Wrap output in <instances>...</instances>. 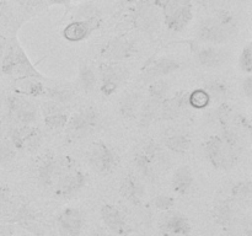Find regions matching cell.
Instances as JSON below:
<instances>
[{
	"label": "cell",
	"mask_w": 252,
	"mask_h": 236,
	"mask_svg": "<svg viewBox=\"0 0 252 236\" xmlns=\"http://www.w3.org/2000/svg\"><path fill=\"white\" fill-rule=\"evenodd\" d=\"M238 138L231 132H225L221 137H212L207 142L206 151L214 166L228 170L238 160Z\"/></svg>",
	"instance_id": "obj_1"
},
{
	"label": "cell",
	"mask_w": 252,
	"mask_h": 236,
	"mask_svg": "<svg viewBox=\"0 0 252 236\" xmlns=\"http://www.w3.org/2000/svg\"><path fill=\"white\" fill-rule=\"evenodd\" d=\"M1 69L5 74L15 76L16 79L31 78V76H37V71L34 70L32 64L27 59L26 54L22 52L15 44L6 47L5 56L1 61Z\"/></svg>",
	"instance_id": "obj_2"
},
{
	"label": "cell",
	"mask_w": 252,
	"mask_h": 236,
	"mask_svg": "<svg viewBox=\"0 0 252 236\" xmlns=\"http://www.w3.org/2000/svg\"><path fill=\"white\" fill-rule=\"evenodd\" d=\"M164 17L170 30H184L192 19L191 0H166L164 5Z\"/></svg>",
	"instance_id": "obj_3"
},
{
	"label": "cell",
	"mask_w": 252,
	"mask_h": 236,
	"mask_svg": "<svg viewBox=\"0 0 252 236\" xmlns=\"http://www.w3.org/2000/svg\"><path fill=\"white\" fill-rule=\"evenodd\" d=\"M233 20L226 15L207 20L199 29V38L208 42L226 41L233 34Z\"/></svg>",
	"instance_id": "obj_4"
},
{
	"label": "cell",
	"mask_w": 252,
	"mask_h": 236,
	"mask_svg": "<svg viewBox=\"0 0 252 236\" xmlns=\"http://www.w3.org/2000/svg\"><path fill=\"white\" fill-rule=\"evenodd\" d=\"M10 117L20 124L27 125L36 118V108L30 101L20 96H10L7 100Z\"/></svg>",
	"instance_id": "obj_5"
},
{
	"label": "cell",
	"mask_w": 252,
	"mask_h": 236,
	"mask_svg": "<svg viewBox=\"0 0 252 236\" xmlns=\"http://www.w3.org/2000/svg\"><path fill=\"white\" fill-rule=\"evenodd\" d=\"M85 184V176L80 171H68L65 174H59L56 182L54 193L58 197H69L79 191Z\"/></svg>",
	"instance_id": "obj_6"
},
{
	"label": "cell",
	"mask_w": 252,
	"mask_h": 236,
	"mask_svg": "<svg viewBox=\"0 0 252 236\" xmlns=\"http://www.w3.org/2000/svg\"><path fill=\"white\" fill-rule=\"evenodd\" d=\"M89 160L93 169L100 174H107L116 164L115 154L102 143H96L91 147Z\"/></svg>",
	"instance_id": "obj_7"
},
{
	"label": "cell",
	"mask_w": 252,
	"mask_h": 236,
	"mask_svg": "<svg viewBox=\"0 0 252 236\" xmlns=\"http://www.w3.org/2000/svg\"><path fill=\"white\" fill-rule=\"evenodd\" d=\"M41 132L37 128H31L27 125L15 128L11 134L14 147L16 149L27 150V151L36 150L41 144Z\"/></svg>",
	"instance_id": "obj_8"
},
{
	"label": "cell",
	"mask_w": 252,
	"mask_h": 236,
	"mask_svg": "<svg viewBox=\"0 0 252 236\" xmlns=\"http://www.w3.org/2000/svg\"><path fill=\"white\" fill-rule=\"evenodd\" d=\"M101 74H102V92L106 95H111L115 92L118 84L127 78V69L120 64H105L101 66Z\"/></svg>",
	"instance_id": "obj_9"
},
{
	"label": "cell",
	"mask_w": 252,
	"mask_h": 236,
	"mask_svg": "<svg viewBox=\"0 0 252 236\" xmlns=\"http://www.w3.org/2000/svg\"><path fill=\"white\" fill-rule=\"evenodd\" d=\"M101 216H102L103 223L116 235L127 236L130 233V228L126 223L125 216L116 206H110V204L103 206L101 209Z\"/></svg>",
	"instance_id": "obj_10"
},
{
	"label": "cell",
	"mask_w": 252,
	"mask_h": 236,
	"mask_svg": "<svg viewBox=\"0 0 252 236\" xmlns=\"http://www.w3.org/2000/svg\"><path fill=\"white\" fill-rule=\"evenodd\" d=\"M83 224V215L75 208L65 209L58 216L59 230L64 236H79Z\"/></svg>",
	"instance_id": "obj_11"
},
{
	"label": "cell",
	"mask_w": 252,
	"mask_h": 236,
	"mask_svg": "<svg viewBox=\"0 0 252 236\" xmlns=\"http://www.w3.org/2000/svg\"><path fill=\"white\" fill-rule=\"evenodd\" d=\"M96 122H97V116L94 111L88 110L79 112L69 122V133L74 137H81L84 134H88L90 130L95 128Z\"/></svg>",
	"instance_id": "obj_12"
},
{
	"label": "cell",
	"mask_w": 252,
	"mask_h": 236,
	"mask_svg": "<svg viewBox=\"0 0 252 236\" xmlns=\"http://www.w3.org/2000/svg\"><path fill=\"white\" fill-rule=\"evenodd\" d=\"M160 229L164 236L172 235H185L189 236L191 233V225L189 220L184 215L179 214H171V215H165L162 218Z\"/></svg>",
	"instance_id": "obj_13"
},
{
	"label": "cell",
	"mask_w": 252,
	"mask_h": 236,
	"mask_svg": "<svg viewBox=\"0 0 252 236\" xmlns=\"http://www.w3.org/2000/svg\"><path fill=\"white\" fill-rule=\"evenodd\" d=\"M137 25L147 32H153L158 29L159 25V17H158L157 10L150 2H142L138 7L137 11Z\"/></svg>",
	"instance_id": "obj_14"
},
{
	"label": "cell",
	"mask_w": 252,
	"mask_h": 236,
	"mask_svg": "<svg viewBox=\"0 0 252 236\" xmlns=\"http://www.w3.org/2000/svg\"><path fill=\"white\" fill-rule=\"evenodd\" d=\"M96 27L95 20H86V21H75L65 27L63 34L68 41L78 42L86 38L91 31Z\"/></svg>",
	"instance_id": "obj_15"
},
{
	"label": "cell",
	"mask_w": 252,
	"mask_h": 236,
	"mask_svg": "<svg viewBox=\"0 0 252 236\" xmlns=\"http://www.w3.org/2000/svg\"><path fill=\"white\" fill-rule=\"evenodd\" d=\"M133 46L130 42L126 39H115L111 43L103 48L102 56L107 59L118 60V59H125L132 53Z\"/></svg>",
	"instance_id": "obj_16"
},
{
	"label": "cell",
	"mask_w": 252,
	"mask_h": 236,
	"mask_svg": "<svg viewBox=\"0 0 252 236\" xmlns=\"http://www.w3.org/2000/svg\"><path fill=\"white\" fill-rule=\"evenodd\" d=\"M192 183H193V175L189 167L181 166L176 170L172 178V187L175 192L180 194H186L191 189Z\"/></svg>",
	"instance_id": "obj_17"
},
{
	"label": "cell",
	"mask_w": 252,
	"mask_h": 236,
	"mask_svg": "<svg viewBox=\"0 0 252 236\" xmlns=\"http://www.w3.org/2000/svg\"><path fill=\"white\" fill-rule=\"evenodd\" d=\"M226 58H228L226 52L216 48L202 49L198 54L199 63L204 66H209V68L220 65V64H223L226 60Z\"/></svg>",
	"instance_id": "obj_18"
},
{
	"label": "cell",
	"mask_w": 252,
	"mask_h": 236,
	"mask_svg": "<svg viewBox=\"0 0 252 236\" xmlns=\"http://www.w3.org/2000/svg\"><path fill=\"white\" fill-rule=\"evenodd\" d=\"M179 63L174 59H161V60L157 61L153 66H150L147 71H145V76L147 78H157V76L167 75V74L172 73V71L179 69Z\"/></svg>",
	"instance_id": "obj_19"
},
{
	"label": "cell",
	"mask_w": 252,
	"mask_h": 236,
	"mask_svg": "<svg viewBox=\"0 0 252 236\" xmlns=\"http://www.w3.org/2000/svg\"><path fill=\"white\" fill-rule=\"evenodd\" d=\"M59 170L57 167V162L52 159L44 160L42 166L39 167V179L44 186H51L58 177Z\"/></svg>",
	"instance_id": "obj_20"
},
{
	"label": "cell",
	"mask_w": 252,
	"mask_h": 236,
	"mask_svg": "<svg viewBox=\"0 0 252 236\" xmlns=\"http://www.w3.org/2000/svg\"><path fill=\"white\" fill-rule=\"evenodd\" d=\"M121 192H122L123 196L127 199L132 201L133 203H137L140 199L143 194L142 186L138 183L137 179H134L133 177H127V178L123 181L122 187H121Z\"/></svg>",
	"instance_id": "obj_21"
},
{
	"label": "cell",
	"mask_w": 252,
	"mask_h": 236,
	"mask_svg": "<svg viewBox=\"0 0 252 236\" xmlns=\"http://www.w3.org/2000/svg\"><path fill=\"white\" fill-rule=\"evenodd\" d=\"M16 91L24 93V95L38 96L43 92V86L37 80H32L31 78H24L20 79V81L17 83Z\"/></svg>",
	"instance_id": "obj_22"
},
{
	"label": "cell",
	"mask_w": 252,
	"mask_h": 236,
	"mask_svg": "<svg viewBox=\"0 0 252 236\" xmlns=\"http://www.w3.org/2000/svg\"><path fill=\"white\" fill-rule=\"evenodd\" d=\"M187 100H189V103L192 107L197 108V110H202V108H206L209 105V102H211V95L206 90L198 88V90H194L187 97Z\"/></svg>",
	"instance_id": "obj_23"
},
{
	"label": "cell",
	"mask_w": 252,
	"mask_h": 236,
	"mask_svg": "<svg viewBox=\"0 0 252 236\" xmlns=\"http://www.w3.org/2000/svg\"><path fill=\"white\" fill-rule=\"evenodd\" d=\"M160 100L157 98H152L150 101H148L147 103H144L142 108V123L143 124H148L149 122H152L154 119V117L159 116V108H160Z\"/></svg>",
	"instance_id": "obj_24"
},
{
	"label": "cell",
	"mask_w": 252,
	"mask_h": 236,
	"mask_svg": "<svg viewBox=\"0 0 252 236\" xmlns=\"http://www.w3.org/2000/svg\"><path fill=\"white\" fill-rule=\"evenodd\" d=\"M166 147L175 152H185L189 147V140L182 134L171 135L165 142Z\"/></svg>",
	"instance_id": "obj_25"
},
{
	"label": "cell",
	"mask_w": 252,
	"mask_h": 236,
	"mask_svg": "<svg viewBox=\"0 0 252 236\" xmlns=\"http://www.w3.org/2000/svg\"><path fill=\"white\" fill-rule=\"evenodd\" d=\"M138 106H139V95L137 93H130L123 97L122 102H121V111L125 116H133L137 111Z\"/></svg>",
	"instance_id": "obj_26"
},
{
	"label": "cell",
	"mask_w": 252,
	"mask_h": 236,
	"mask_svg": "<svg viewBox=\"0 0 252 236\" xmlns=\"http://www.w3.org/2000/svg\"><path fill=\"white\" fill-rule=\"evenodd\" d=\"M80 84L85 91H91L95 88L96 78L94 71L88 66H83L80 70Z\"/></svg>",
	"instance_id": "obj_27"
},
{
	"label": "cell",
	"mask_w": 252,
	"mask_h": 236,
	"mask_svg": "<svg viewBox=\"0 0 252 236\" xmlns=\"http://www.w3.org/2000/svg\"><path fill=\"white\" fill-rule=\"evenodd\" d=\"M231 216H233V211L228 204H221L216 209V219L221 225L228 226L231 223Z\"/></svg>",
	"instance_id": "obj_28"
},
{
	"label": "cell",
	"mask_w": 252,
	"mask_h": 236,
	"mask_svg": "<svg viewBox=\"0 0 252 236\" xmlns=\"http://www.w3.org/2000/svg\"><path fill=\"white\" fill-rule=\"evenodd\" d=\"M44 123L46 125H48L52 129H59V128H63L66 123V115L62 112L53 113V115H48L44 118Z\"/></svg>",
	"instance_id": "obj_29"
},
{
	"label": "cell",
	"mask_w": 252,
	"mask_h": 236,
	"mask_svg": "<svg viewBox=\"0 0 252 236\" xmlns=\"http://www.w3.org/2000/svg\"><path fill=\"white\" fill-rule=\"evenodd\" d=\"M167 88H169V86H167V84L165 83V81L162 80L155 81V83H153L152 85H150L149 93L150 96H152V98L161 100V98L166 95Z\"/></svg>",
	"instance_id": "obj_30"
},
{
	"label": "cell",
	"mask_w": 252,
	"mask_h": 236,
	"mask_svg": "<svg viewBox=\"0 0 252 236\" xmlns=\"http://www.w3.org/2000/svg\"><path fill=\"white\" fill-rule=\"evenodd\" d=\"M49 97L56 102H66L73 97V92L69 88H51L49 90Z\"/></svg>",
	"instance_id": "obj_31"
},
{
	"label": "cell",
	"mask_w": 252,
	"mask_h": 236,
	"mask_svg": "<svg viewBox=\"0 0 252 236\" xmlns=\"http://www.w3.org/2000/svg\"><path fill=\"white\" fill-rule=\"evenodd\" d=\"M234 194L243 202L249 201L251 197V184L249 183V182L248 183L238 184V186L234 188Z\"/></svg>",
	"instance_id": "obj_32"
},
{
	"label": "cell",
	"mask_w": 252,
	"mask_h": 236,
	"mask_svg": "<svg viewBox=\"0 0 252 236\" xmlns=\"http://www.w3.org/2000/svg\"><path fill=\"white\" fill-rule=\"evenodd\" d=\"M240 66L245 71H251L252 69V49L251 46H248L243 51L240 57Z\"/></svg>",
	"instance_id": "obj_33"
},
{
	"label": "cell",
	"mask_w": 252,
	"mask_h": 236,
	"mask_svg": "<svg viewBox=\"0 0 252 236\" xmlns=\"http://www.w3.org/2000/svg\"><path fill=\"white\" fill-rule=\"evenodd\" d=\"M14 155L15 151L9 143L0 142V160H1V161H10V160H12Z\"/></svg>",
	"instance_id": "obj_34"
},
{
	"label": "cell",
	"mask_w": 252,
	"mask_h": 236,
	"mask_svg": "<svg viewBox=\"0 0 252 236\" xmlns=\"http://www.w3.org/2000/svg\"><path fill=\"white\" fill-rule=\"evenodd\" d=\"M155 206H157L158 209H161V210H169L172 206H174L175 201L174 198L169 196H158L155 198Z\"/></svg>",
	"instance_id": "obj_35"
},
{
	"label": "cell",
	"mask_w": 252,
	"mask_h": 236,
	"mask_svg": "<svg viewBox=\"0 0 252 236\" xmlns=\"http://www.w3.org/2000/svg\"><path fill=\"white\" fill-rule=\"evenodd\" d=\"M206 91L209 93V95H214L217 96V97H221V96H224V93H225V86H224L221 83H217L216 81V83L209 84Z\"/></svg>",
	"instance_id": "obj_36"
},
{
	"label": "cell",
	"mask_w": 252,
	"mask_h": 236,
	"mask_svg": "<svg viewBox=\"0 0 252 236\" xmlns=\"http://www.w3.org/2000/svg\"><path fill=\"white\" fill-rule=\"evenodd\" d=\"M44 115L48 116V115H53V113L57 112H62V107L56 102H52V103H46L44 105Z\"/></svg>",
	"instance_id": "obj_37"
},
{
	"label": "cell",
	"mask_w": 252,
	"mask_h": 236,
	"mask_svg": "<svg viewBox=\"0 0 252 236\" xmlns=\"http://www.w3.org/2000/svg\"><path fill=\"white\" fill-rule=\"evenodd\" d=\"M244 91H245V95L249 98H251L252 96V79L246 78V80L244 81Z\"/></svg>",
	"instance_id": "obj_38"
},
{
	"label": "cell",
	"mask_w": 252,
	"mask_h": 236,
	"mask_svg": "<svg viewBox=\"0 0 252 236\" xmlns=\"http://www.w3.org/2000/svg\"><path fill=\"white\" fill-rule=\"evenodd\" d=\"M7 204V192L6 189L0 188V211L5 208Z\"/></svg>",
	"instance_id": "obj_39"
},
{
	"label": "cell",
	"mask_w": 252,
	"mask_h": 236,
	"mask_svg": "<svg viewBox=\"0 0 252 236\" xmlns=\"http://www.w3.org/2000/svg\"><path fill=\"white\" fill-rule=\"evenodd\" d=\"M6 47H7L6 39H5V37L0 36V65H1L2 58H4V56H5V51H6Z\"/></svg>",
	"instance_id": "obj_40"
},
{
	"label": "cell",
	"mask_w": 252,
	"mask_h": 236,
	"mask_svg": "<svg viewBox=\"0 0 252 236\" xmlns=\"http://www.w3.org/2000/svg\"><path fill=\"white\" fill-rule=\"evenodd\" d=\"M43 1V0H20V2H21L24 6H37L38 4H41V2Z\"/></svg>",
	"instance_id": "obj_41"
},
{
	"label": "cell",
	"mask_w": 252,
	"mask_h": 236,
	"mask_svg": "<svg viewBox=\"0 0 252 236\" xmlns=\"http://www.w3.org/2000/svg\"><path fill=\"white\" fill-rule=\"evenodd\" d=\"M6 12H7L6 4H5L4 1H1V0H0V19H2V17L5 16V15H6Z\"/></svg>",
	"instance_id": "obj_42"
},
{
	"label": "cell",
	"mask_w": 252,
	"mask_h": 236,
	"mask_svg": "<svg viewBox=\"0 0 252 236\" xmlns=\"http://www.w3.org/2000/svg\"><path fill=\"white\" fill-rule=\"evenodd\" d=\"M51 4H68L70 0H48Z\"/></svg>",
	"instance_id": "obj_43"
},
{
	"label": "cell",
	"mask_w": 252,
	"mask_h": 236,
	"mask_svg": "<svg viewBox=\"0 0 252 236\" xmlns=\"http://www.w3.org/2000/svg\"><path fill=\"white\" fill-rule=\"evenodd\" d=\"M94 236H108V235H106L105 233H102V234H100V235H97V234H95V235Z\"/></svg>",
	"instance_id": "obj_44"
},
{
	"label": "cell",
	"mask_w": 252,
	"mask_h": 236,
	"mask_svg": "<svg viewBox=\"0 0 252 236\" xmlns=\"http://www.w3.org/2000/svg\"><path fill=\"white\" fill-rule=\"evenodd\" d=\"M172 236H185V235H172Z\"/></svg>",
	"instance_id": "obj_45"
}]
</instances>
